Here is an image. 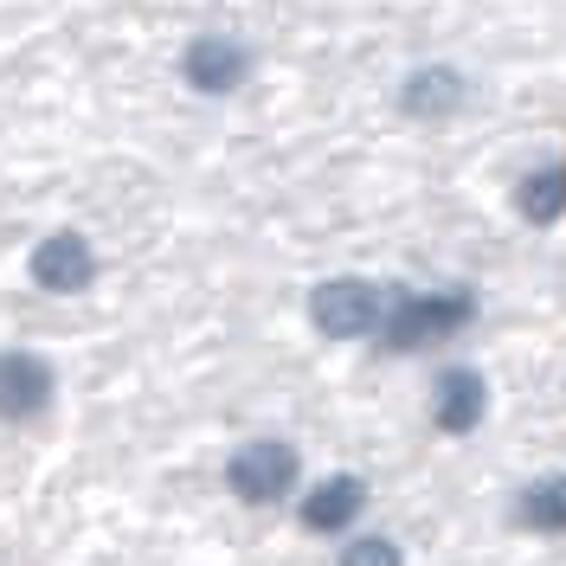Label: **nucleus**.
<instances>
[{"instance_id":"nucleus-6","label":"nucleus","mask_w":566,"mask_h":566,"mask_svg":"<svg viewBox=\"0 0 566 566\" xmlns=\"http://www.w3.org/2000/svg\"><path fill=\"white\" fill-rule=\"evenodd\" d=\"M392 104L406 123H458L463 109L476 104V77L458 59H419V65L399 77Z\"/></svg>"},{"instance_id":"nucleus-10","label":"nucleus","mask_w":566,"mask_h":566,"mask_svg":"<svg viewBox=\"0 0 566 566\" xmlns=\"http://www.w3.org/2000/svg\"><path fill=\"white\" fill-rule=\"evenodd\" d=\"M509 207L522 226H560L566 219V155H541L528 161L515 187H509Z\"/></svg>"},{"instance_id":"nucleus-4","label":"nucleus","mask_w":566,"mask_h":566,"mask_svg":"<svg viewBox=\"0 0 566 566\" xmlns=\"http://www.w3.org/2000/svg\"><path fill=\"white\" fill-rule=\"evenodd\" d=\"M310 328L322 342H374V328L387 316V283L354 277V271H335L310 290Z\"/></svg>"},{"instance_id":"nucleus-11","label":"nucleus","mask_w":566,"mask_h":566,"mask_svg":"<svg viewBox=\"0 0 566 566\" xmlns=\"http://www.w3.org/2000/svg\"><path fill=\"white\" fill-rule=\"evenodd\" d=\"M509 522H515L522 534L560 541L566 534V470H534L528 483H515V495H509Z\"/></svg>"},{"instance_id":"nucleus-5","label":"nucleus","mask_w":566,"mask_h":566,"mask_svg":"<svg viewBox=\"0 0 566 566\" xmlns=\"http://www.w3.org/2000/svg\"><path fill=\"white\" fill-rule=\"evenodd\" d=\"M296 528L316 534V541H342L354 534L367 515H374V483L360 476V470H322L316 483L303 476V490H296Z\"/></svg>"},{"instance_id":"nucleus-1","label":"nucleus","mask_w":566,"mask_h":566,"mask_svg":"<svg viewBox=\"0 0 566 566\" xmlns=\"http://www.w3.org/2000/svg\"><path fill=\"white\" fill-rule=\"evenodd\" d=\"M476 290L470 283H431V290H387V316L374 328L380 354H438L476 322Z\"/></svg>"},{"instance_id":"nucleus-12","label":"nucleus","mask_w":566,"mask_h":566,"mask_svg":"<svg viewBox=\"0 0 566 566\" xmlns=\"http://www.w3.org/2000/svg\"><path fill=\"white\" fill-rule=\"evenodd\" d=\"M335 566H406V541L374 528V522H360L354 534L335 541Z\"/></svg>"},{"instance_id":"nucleus-7","label":"nucleus","mask_w":566,"mask_h":566,"mask_svg":"<svg viewBox=\"0 0 566 566\" xmlns=\"http://www.w3.org/2000/svg\"><path fill=\"white\" fill-rule=\"evenodd\" d=\"M27 277H33V290H45V296H84L91 283L104 277V251L91 245V232L59 226V232H45V239L27 251Z\"/></svg>"},{"instance_id":"nucleus-3","label":"nucleus","mask_w":566,"mask_h":566,"mask_svg":"<svg viewBox=\"0 0 566 566\" xmlns=\"http://www.w3.org/2000/svg\"><path fill=\"white\" fill-rule=\"evenodd\" d=\"M175 71L193 97L226 104V97H239L251 77H258V45H251L245 33H232V27H207V33H193L180 45Z\"/></svg>"},{"instance_id":"nucleus-9","label":"nucleus","mask_w":566,"mask_h":566,"mask_svg":"<svg viewBox=\"0 0 566 566\" xmlns=\"http://www.w3.org/2000/svg\"><path fill=\"white\" fill-rule=\"evenodd\" d=\"M59 406V360L39 348H0V424H39Z\"/></svg>"},{"instance_id":"nucleus-8","label":"nucleus","mask_w":566,"mask_h":566,"mask_svg":"<svg viewBox=\"0 0 566 566\" xmlns=\"http://www.w3.org/2000/svg\"><path fill=\"white\" fill-rule=\"evenodd\" d=\"M424 419L438 424L444 438L483 431V419H490V380H483V367H470V360L431 367V380H424Z\"/></svg>"},{"instance_id":"nucleus-2","label":"nucleus","mask_w":566,"mask_h":566,"mask_svg":"<svg viewBox=\"0 0 566 566\" xmlns=\"http://www.w3.org/2000/svg\"><path fill=\"white\" fill-rule=\"evenodd\" d=\"M303 451L277 438V431H258V438H239L226 463H219V483L232 502H245V509H283V502H296L303 490Z\"/></svg>"}]
</instances>
